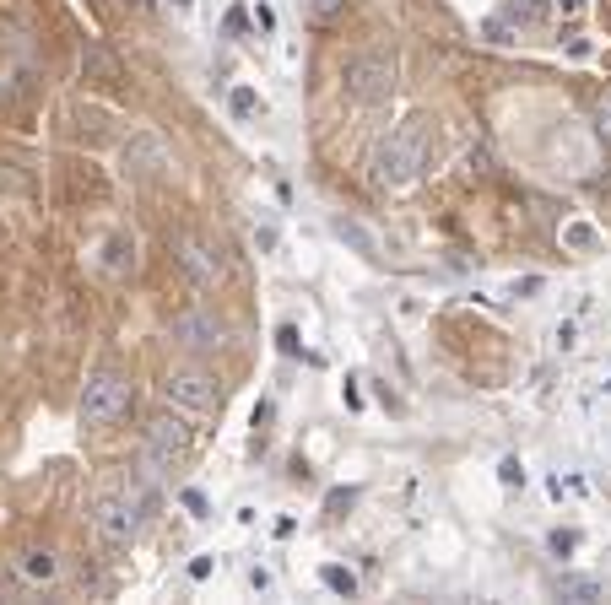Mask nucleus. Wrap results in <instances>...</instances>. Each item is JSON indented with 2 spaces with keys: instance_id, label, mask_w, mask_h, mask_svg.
Returning <instances> with one entry per match:
<instances>
[{
  "instance_id": "5",
  "label": "nucleus",
  "mask_w": 611,
  "mask_h": 605,
  "mask_svg": "<svg viewBox=\"0 0 611 605\" xmlns=\"http://www.w3.org/2000/svg\"><path fill=\"white\" fill-rule=\"evenodd\" d=\"M130 406V384L119 379L114 368H103V373H92L87 389H82V422L87 427H109L119 422V411Z\"/></svg>"
},
{
  "instance_id": "22",
  "label": "nucleus",
  "mask_w": 611,
  "mask_h": 605,
  "mask_svg": "<svg viewBox=\"0 0 611 605\" xmlns=\"http://www.w3.org/2000/svg\"><path fill=\"white\" fill-rule=\"evenodd\" d=\"M595 125H601V136L611 141V92L601 98V109H595Z\"/></svg>"
},
{
  "instance_id": "13",
  "label": "nucleus",
  "mask_w": 611,
  "mask_h": 605,
  "mask_svg": "<svg viewBox=\"0 0 611 605\" xmlns=\"http://www.w3.org/2000/svg\"><path fill=\"white\" fill-rule=\"evenodd\" d=\"M557 595L563 600H601V584L584 573H557Z\"/></svg>"
},
{
  "instance_id": "11",
  "label": "nucleus",
  "mask_w": 611,
  "mask_h": 605,
  "mask_svg": "<svg viewBox=\"0 0 611 605\" xmlns=\"http://www.w3.org/2000/svg\"><path fill=\"white\" fill-rule=\"evenodd\" d=\"M503 22H509V28H547L552 0H503Z\"/></svg>"
},
{
  "instance_id": "6",
  "label": "nucleus",
  "mask_w": 611,
  "mask_h": 605,
  "mask_svg": "<svg viewBox=\"0 0 611 605\" xmlns=\"http://www.w3.org/2000/svg\"><path fill=\"white\" fill-rule=\"evenodd\" d=\"M92 524H98V535L109 546H130L141 535V514H136V503H130L125 492H103L98 503H92Z\"/></svg>"
},
{
  "instance_id": "14",
  "label": "nucleus",
  "mask_w": 611,
  "mask_h": 605,
  "mask_svg": "<svg viewBox=\"0 0 611 605\" xmlns=\"http://www.w3.org/2000/svg\"><path fill=\"white\" fill-rule=\"evenodd\" d=\"M336 238H347V244H357V254H368V260H379V238L368 233L363 222H336Z\"/></svg>"
},
{
  "instance_id": "21",
  "label": "nucleus",
  "mask_w": 611,
  "mask_h": 605,
  "mask_svg": "<svg viewBox=\"0 0 611 605\" xmlns=\"http://www.w3.org/2000/svg\"><path fill=\"white\" fill-rule=\"evenodd\" d=\"M547 546L557 551V557H568V551L579 546V535H568V530H552V541H547Z\"/></svg>"
},
{
  "instance_id": "9",
  "label": "nucleus",
  "mask_w": 611,
  "mask_h": 605,
  "mask_svg": "<svg viewBox=\"0 0 611 605\" xmlns=\"http://www.w3.org/2000/svg\"><path fill=\"white\" fill-rule=\"evenodd\" d=\"M179 265L190 271L201 287H211V281L222 276V265H217V254H211L206 244H195V238H179Z\"/></svg>"
},
{
  "instance_id": "2",
  "label": "nucleus",
  "mask_w": 611,
  "mask_h": 605,
  "mask_svg": "<svg viewBox=\"0 0 611 605\" xmlns=\"http://www.w3.org/2000/svg\"><path fill=\"white\" fill-rule=\"evenodd\" d=\"M341 82H347V92L357 103H384L395 92V60L384 55V49H363V55L347 60V71H341Z\"/></svg>"
},
{
  "instance_id": "25",
  "label": "nucleus",
  "mask_w": 611,
  "mask_h": 605,
  "mask_svg": "<svg viewBox=\"0 0 611 605\" xmlns=\"http://www.w3.org/2000/svg\"><path fill=\"white\" fill-rule=\"evenodd\" d=\"M141 6H152V0H141Z\"/></svg>"
},
{
  "instance_id": "19",
  "label": "nucleus",
  "mask_w": 611,
  "mask_h": 605,
  "mask_svg": "<svg viewBox=\"0 0 611 605\" xmlns=\"http://www.w3.org/2000/svg\"><path fill=\"white\" fill-rule=\"evenodd\" d=\"M341 6H347V0H309V17H314V22H336Z\"/></svg>"
},
{
  "instance_id": "1",
  "label": "nucleus",
  "mask_w": 611,
  "mask_h": 605,
  "mask_svg": "<svg viewBox=\"0 0 611 605\" xmlns=\"http://www.w3.org/2000/svg\"><path fill=\"white\" fill-rule=\"evenodd\" d=\"M428 136H433L428 119H406L401 130H390V136L379 141V152H374V179L384 184V190H406V184L417 179L422 168H428Z\"/></svg>"
},
{
  "instance_id": "24",
  "label": "nucleus",
  "mask_w": 611,
  "mask_h": 605,
  "mask_svg": "<svg viewBox=\"0 0 611 605\" xmlns=\"http://www.w3.org/2000/svg\"><path fill=\"white\" fill-rule=\"evenodd\" d=\"M584 11V0H563V17H579Z\"/></svg>"
},
{
  "instance_id": "23",
  "label": "nucleus",
  "mask_w": 611,
  "mask_h": 605,
  "mask_svg": "<svg viewBox=\"0 0 611 605\" xmlns=\"http://www.w3.org/2000/svg\"><path fill=\"white\" fill-rule=\"evenodd\" d=\"M184 508H190V514H206V497L190 487V492H184Z\"/></svg>"
},
{
  "instance_id": "17",
  "label": "nucleus",
  "mask_w": 611,
  "mask_h": 605,
  "mask_svg": "<svg viewBox=\"0 0 611 605\" xmlns=\"http://www.w3.org/2000/svg\"><path fill=\"white\" fill-rule=\"evenodd\" d=\"M563 244L568 249H595V244H601V233H595V227H584V222H568L563 227Z\"/></svg>"
},
{
  "instance_id": "16",
  "label": "nucleus",
  "mask_w": 611,
  "mask_h": 605,
  "mask_svg": "<svg viewBox=\"0 0 611 605\" xmlns=\"http://www.w3.org/2000/svg\"><path fill=\"white\" fill-rule=\"evenodd\" d=\"M320 578H325L330 595H357V573L352 568H320Z\"/></svg>"
},
{
  "instance_id": "8",
  "label": "nucleus",
  "mask_w": 611,
  "mask_h": 605,
  "mask_svg": "<svg viewBox=\"0 0 611 605\" xmlns=\"http://www.w3.org/2000/svg\"><path fill=\"white\" fill-rule=\"evenodd\" d=\"M125 163L136 168V173H146V179H157V173L174 168V157H168V146L157 141V136H136V141L125 146Z\"/></svg>"
},
{
  "instance_id": "3",
  "label": "nucleus",
  "mask_w": 611,
  "mask_h": 605,
  "mask_svg": "<svg viewBox=\"0 0 611 605\" xmlns=\"http://www.w3.org/2000/svg\"><path fill=\"white\" fill-rule=\"evenodd\" d=\"M184 454H190V427L179 422V416H157L152 427H146V481H157L163 470H174Z\"/></svg>"
},
{
  "instance_id": "10",
  "label": "nucleus",
  "mask_w": 611,
  "mask_h": 605,
  "mask_svg": "<svg viewBox=\"0 0 611 605\" xmlns=\"http://www.w3.org/2000/svg\"><path fill=\"white\" fill-rule=\"evenodd\" d=\"M82 71H87V82H98V87H119V82H125L119 60H114L103 44H87V49H82Z\"/></svg>"
},
{
  "instance_id": "15",
  "label": "nucleus",
  "mask_w": 611,
  "mask_h": 605,
  "mask_svg": "<svg viewBox=\"0 0 611 605\" xmlns=\"http://www.w3.org/2000/svg\"><path fill=\"white\" fill-rule=\"evenodd\" d=\"M136 260V244H130V238H109V244H103V271H125V265Z\"/></svg>"
},
{
  "instance_id": "20",
  "label": "nucleus",
  "mask_w": 611,
  "mask_h": 605,
  "mask_svg": "<svg viewBox=\"0 0 611 605\" xmlns=\"http://www.w3.org/2000/svg\"><path fill=\"white\" fill-rule=\"evenodd\" d=\"M498 476H503V487H520V481H525V465H520V460H514V454H509V460L498 465Z\"/></svg>"
},
{
  "instance_id": "4",
  "label": "nucleus",
  "mask_w": 611,
  "mask_h": 605,
  "mask_svg": "<svg viewBox=\"0 0 611 605\" xmlns=\"http://www.w3.org/2000/svg\"><path fill=\"white\" fill-rule=\"evenodd\" d=\"M163 400L174 411H195V416H201V411L222 406V389H217V379H211L206 368H174L163 379Z\"/></svg>"
},
{
  "instance_id": "7",
  "label": "nucleus",
  "mask_w": 611,
  "mask_h": 605,
  "mask_svg": "<svg viewBox=\"0 0 611 605\" xmlns=\"http://www.w3.org/2000/svg\"><path fill=\"white\" fill-rule=\"evenodd\" d=\"M168 335H174L184 352H217V346L228 341V330H222L211 314H201V308H190V314H174Z\"/></svg>"
},
{
  "instance_id": "18",
  "label": "nucleus",
  "mask_w": 611,
  "mask_h": 605,
  "mask_svg": "<svg viewBox=\"0 0 611 605\" xmlns=\"http://www.w3.org/2000/svg\"><path fill=\"white\" fill-rule=\"evenodd\" d=\"M228 109H233V119H249L260 109V98H255V87H233V98H228Z\"/></svg>"
},
{
  "instance_id": "12",
  "label": "nucleus",
  "mask_w": 611,
  "mask_h": 605,
  "mask_svg": "<svg viewBox=\"0 0 611 605\" xmlns=\"http://www.w3.org/2000/svg\"><path fill=\"white\" fill-rule=\"evenodd\" d=\"M22 573H28L33 584H49V578L60 573L55 551H49V546H33V551H22Z\"/></svg>"
}]
</instances>
